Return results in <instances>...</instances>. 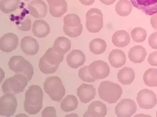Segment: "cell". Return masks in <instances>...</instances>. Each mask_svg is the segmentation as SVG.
I'll return each mask as SVG.
<instances>
[{
	"mask_svg": "<svg viewBox=\"0 0 157 117\" xmlns=\"http://www.w3.org/2000/svg\"><path fill=\"white\" fill-rule=\"evenodd\" d=\"M77 95L82 103L87 104L95 97L96 89L93 85L83 83L78 88Z\"/></svg>",
	"mask_w": 157,
	"mask_h": 117,
	"instance_id": "obj_16",
	"label": "cell"
},
{
	"mask_svg": "<svg viewBox=\"0 0 157 117\" xmlns=\"http://www.w3.org/2000/svg\"><path fill=\"white\" fill-rule=\"evenodd\" d=\"M107 114V107L105 104L99 101L92 102L87 111L83 114L84 117H104Z\"/></svg>",
	"mask_w": 157,
	"mask_h": 117,
	"instance_id": "obj_19",
	"label": "cell"
},
{
	"mask_svg": "<svg viewBox=\"0 0 157 117\" xmlns=\"http://www.w3.org/2000/svg\"><path fill=\"white\" fill-rule=\"evenodd\" d=\"M28 9L32 16L42 19L48 13V6L42 0H33L28 5Z\"/></svg>",
	"mask_w": 157,
	"mask_h": 117,
	"instance_id": "obj_13",
	"label": "cell"
},
{
	"mask_svg": "<svg viewBox=\"0 0 157 117\" xmlns=\"http://www.w3.org/2000/svg\"><path fill=\"white\" fill-rule=\"evenodd\" d=\"M20 0H1V10L5 14H9L18 9L20 5Z\"/></svg>",
	"mask_w": 157,
	"mask_h": 117,
	"instance_id": "obj_29",
	"label": "cell"
},
{
	"mask_svg": "<svg viewBox=\"0 0 157 117\" xmlns=\"http://www.w3.org/2000/svg\"><path fill=\"white\" fill-rule=\"evenodd\" d=\"M76 116V117H78V115L76 114H70V115H66V117H74V116Z\"/></svg>",
	"mask_w": 157,
	"mask_h": 117,
	"instance_id": "obj_42",
	"label": "cell"
},
{
	"mask_svg": "<svg viewBox=\"0 0 157 117\" xmlns=\"http://www.w3.org/2000/svg\"><path fill=\"white\" fill-rule=\"evenodd\" d=\"M135 77V73L132 68L124 67L119 70L117 78L120 82L124 85L131 84Z\"/></svg>",
	"mask_w": 157,
	"mask_h": 117,
	"instance_id": "obj_25",
	"label": "cell"
},
{
	"mask_svg": "<svg viewBox=\"0 0 157 117\" xmlns=\"http://www.w3.org/2000/svg\"><path fill=\"white\" fill-rule=\"evenodd\" d=\"M89 70L91 75L95 80L104 79L110 74V68L108 64L103 60L93 62L89 66Z\"/></svg>",
	"mask_w": 157,
	"mask_h": 117,
	"instance_id": "obj_10",
	"label": "cell"
},
{
	"mask_svg": "<svg viewBox=\"0 0 157 117\" xmlns=\"http://www.w3.org/2000/svg\"><path fill=\"white\" fill-rule=\"evenodd\" d=\"M44 93L38 85L30 86L25 94L24 109L30 115H35L42 108Z\"/></svg>",
	"mask_w": 157,
	"mask_h": 117,
	"instance_id": "obj_1",
	"label": "cell"
},
{
	"mask_svg": "<svg viewBox=\"0 0 157 117\" xmlns=\"http://www.w3.org/2000/svg\"><path fill=\"white\" fill-rule=\"evenodd\" d=\"M136 100L138 105L142 109H151L157 104L156 94L147 89L142 90L138 92Z\"/></svg>",
	"mask_w": 157,
	"mask_h": 117,
	"instance_id": "obj_9",
	"label": "cell"
},
{
	"mask_svg": "<svg viewBox=\"0 0 157 117\" xmlns=\"http://www.w3.org/2000/svg\"><path fill=\"white\" fill-rule=\"evenodd\" d=\"M132 5L146 15L157 13V0H130Z\"/></svg>",
	"mask_w": 157,
	"mask_h": 117,
	"instance_id": "obj_12",
	"label": "cell"
},
{
	"mask_svg": "<svg viewBox=\"0 0 157 117\" xmlns=\"http://www.w3.org/2000/svg\"><path fill=\"white\" fill-rule=\"evenodd\" d=\"M41 116L44 117H56V111L53 107L48 106L44 109L41 113Z\"/></svg>",
	"mask_w": 157,
	"mask_h": 117,
	"instance_id": "obj_36",
	"label": "cell"
},
{
	"mask_svg": "<svg viewBox=\"0 0 157 117\" xmlns=\"http://www.w3.org/2000/svg\"><path fill=\"white\" fill-rule=\"evenodd\" d=\"M45 61L53 66H59L63 60V55L57 52L53 47L49 48L42 56Z\"/></svg>",
	"mask_w": 157,
	"mask_h": 117,
	"instance_id": "obj_24",
	"label": "cell"
},
{
	"mask_svg": "<svg viewBox=\"0 0 157 117\" xmlns=\"http://www.w3.org/2000/svg\"><path fill=\"white\" fill-rule=\"evenodd\" d=\"M106 47L105 41L100 38L93 39L90 44V50L94 54H101L104 53Z\"/></svg>",
	"mask_w": 157,
	"mask_h": 117,
	"instance_id": "obj_30",
	"label": "cell"
},
{
	"mask_svg": "<svg viewBox=\"0 0 157 117\" xmlns=\"http://www.w3.org/2000/svg\"><path fill=\"white\" fill-rule=\"evenodd\" d=\"M1 50L4 53H10L18 46V38L16 34L8 33L2 37L0 40Z\"/></svg>",
	"mask_w": 157,
	"mask_h": 117,
	"instance_id": "obj_14",
	"label": "cell"
},
{
	"mask_svg": "<svg viewBox=\"0 0 157 117\" xmlns=\"http://www.w3.org/2000/svg\"><path fill=\"white\" fill-rule=\"evenodd\" d=\"M86 26L91 33L99 32L103 27V17L102 11L98 9H89L86 15Z\"/></svg>",
	"mask_w": 157,
	"mask_h": 117,
	"instance_id": "obj_7",
	"label": "cell"
},
{
	"mask_svg": "<svg viewBox=\"0 0 157 117\" xmlns=\"http://www.w3.org/2000/svg\"><path fill=\"white\" fill-rule=\"evenodd\" d=\"M71 47L70 40L67 38L59 37L55 40L53 48L60 54L64 55L69 51Z\"/></svg>",
	"mask_w": 157,
	"mask_h": 117,
	"instance_id": "obj_26",
	"label": "cell"
},
{
	"mask_svg": "<svg viewBox=\"0 0 157 117\" xmlns=\"http://www.w3.org/2000/svg\"><path fill=\"white\" fill-rule=\"evenodd\" d=\"M29 81L26 76L20 74L15 75L5 80L2 86L4 94L13 95L21 93L24 90Z\"/></svg>",
	"mask_w": 157,
	"mask_h": 117,
	"instance_id": "obj_4",
	"label": "cell"
},
{
	"mask_svg": "<svg viewBox=\"0 0 157 117\" xmlns=\"http://www.w3.org/2000/svg\"><path fill=\"white\" fill-rule=\"evenodd\" d=\"M156 116H157V113H156Z\"/></svg>",
	"mask_w": 157,
	"mask_h": 117,
	"instance_id": "obj_44",
	"label": "cell"
},
{
	"mask_svg": "<svg viewBox=\"0 0 157 117\" xmlns=\"http://www.w3.org/2000/svg\"><path fill=\"white\" fill-rule=\"evenodd\" d=\"M137 110L135 101L130 99L121 100L115 108V114L117 117H129L134 115Z\"/></svg>",
	"mask_w": 157,
	"mask_h": 117,
	"instance_id": "obj_11",
	"label": "cell"
},
{
	"mask_svg": "<svg viewBox=\"0 0 157 117\" xmlns=\"http://www.w3.org/2000/svg\"><path fill=\"white\" fill-rule=\"evenodd\" d=\"M116 0H100L103 4L106 5H110L113 4L116 2Z\"/></svg>",
	"mask_w": 157,
	"mask_h": 117,
	"instance_id": "obj_41",
	"label": "cell"
},
{
	"mask_svg": "<svg viewBox=\"0 0 157 117\" xmlns=\"http://www.w3.org/2000/svg\"><path fill=\"white\" fill-rule=\"evenodd\" d=\"M131 37L135 42L142 43L146 39L147 32L145 29L141 27L135 28L131 31Z\"/></svg>",
	"mask_w": 157,
	"mask_h": 117,
	"instance_id": "obj_32",
	"label": "cell"
},
{
	"mask_svg": "<svg viewBox=\"0 0 157 117\" xmlns=\"http://www.w3.org/2000/svg\"><path fill=\"white\" fill-rule=\"evenodd\" d=\"M79 1L83 5H86V6H90V5H92L94 3L95 0H79Z\"/></svg>",
	"mask_w": 157,
	"mask_h": 117,
	"instance_id": "obj_40",
	"label": "cell"
},
{
	"mask_svg": "<svg viewBox=\"0 0 157 117\" xmlns=\"http://www.w3.org/2000/svg\"><path fill=\"white\" fill-rule=\"evenodd\" d=\"M112 40L113 44L117 47H124L130 43V35L126 31H117L112 36Z\"/></svg>",
	"mask_w": 157,
	"mask_h": 117,
	"instance_id": "obj_23",
	"label": "cell"
},
{
	"mask_svg": "<svg viewBox=\"0 0 157 117\" xmlns=\"http://www.w3.org/2000/svg\"><path fill=\"white\" fill-rule=\"evenodd\" d=\"M17 102L14 95L6 94L0 99V114L1 116L10 117L13 116L16 111Z\"/></svg>",
	"mask_w": 157,
	"mask_h": 117,
	"instance_id": "obj_8",
	"label": "cell"
},
{
	"mask_svg": "<svg viewBox=\"0 0 157 117\" xmlns=\"http://www.w3.org/2000/svg\"><path fill=\"white\" fill-rule=\"evenodd\" d=\"M50 31V26L44 20H35L33 23L32 31L35 37L39 38L46 37Z\"/></svg>",
	"mask_w": 157,
	"mask_h": 117,
	"instance_id": "obj_21",
	"label": "cell"
},
{
	"mask_svg": "<svg viewBox=\"0 0 157 117\" xmlns=\"http://www.w3.org/2000/svg\"><path fill=\"white\" fill-rule=\"evenodd\" d=\"M21 48L26 55L33 56L38 52L39 45L36 39L28 36L21 40Z\"/></svg>",
	"mask_w": 157,
	"mask_h": 117,
	"instance_id": "obj_17",
	"label": "cell"
},
{
	"mask_svg": "<svg viewBox=\"0 0 157 117\" xmlns=\"http://www.w3.org/2000/svg\"><path fill=\"white\" fill-rule=\"evenodd\" d=\"M148 61L152 66H157V51L153 52L149 55Z\"/></svg>",
	"mask_w": 157,
	"mask_h": 117,
	"instance_id": "obj_38",
	"label": "cell"
},
{
	"mask_svg": "<svg viewBox=\"0 0 157 117\" xmlns=\"http://www.w3.org/2000/svg\"><path fill=\"white\" fill-rule=\"evenodd\" d=\"M78 77L85 82H93L96 80L91 75L89 70V66H86L82 68L78 71Z\"/></svg>",
	"mask_w": 157,
	"mask_h": 117,
	"instance_id": "obj_34",
	"label": "cell"
},
{
	"mask_svg": "<svg viewBox=\"0 0 157 117\" xmlns=\"http://www.w3.org/2000/svg\"><path fill=\"white\" fill-rule=\"evenodd\" d=\"M143 79L147 86L157 87V69L151 68L146 70L144 75Z\"/></svg>",
	"mask_w": 157,
	"mask_h": 117,
	"instance_id": "obj_31",
	"label": "cell"
},
{
	"mask_svg": "<svg viewBox=\"0 0 157 117\" xmlns=\"http://www.w3.org/2000/svg\"><path fill=\"white\" fill-rule=\"evenodd\" d=\"M149 45L152 49H157V31L152 33L148 39Z\"/></svg>",
	"mask_w": 157,
	"mask_h": 117,
	"instance_id": "obj_37",
	"label": "cell"
},
{
	"mask_svg": "<svg viewBox=\"0 0 157 117\" xmlns=\"http://www.w3.org/2000/svg\"><path fill=\"white\" fill-rule=\"evenodd\" d=\"M16 24L17 28L22 31H28L31 27V21L28 18L23 20L22 22L16 23Z\"/></svg>",
	"mask_w": 157,
	"mask_h": 117,
	"instance_id": "obj_35",
	"label": "cell"
},
{
	"mask_svg": "<svg viewBox=\"0 0 157 117\" xmlns=\"http://www.w3.org/2000/svg\"><path fill=\"white\" fill-rule=\"evenodd\" d=\"M63 31L70 37H78L82 32L83 26L81 19L76 14H68L63 18Z\"/></svg>",
	"mask_w": 157,
	"mask_h": 117,
	"instance_id": "obj_6",
	"label": "cell"
},
{
	"mask_svg": "<svg viewBox=\"0 0 157 117\" xmlns=\"http://www.w3.org/2000/svg\"><path fill=\"white\" fill-rule=\"evenodd\" d=\"M10 69L17 74L23 75L27 77L29 81L33 75L32 65L21 56H13L8 62Z\"/></svg>",
	"mask_w": 157,
	"mask_h": 117,
	"instance_id": "obj_5",
	"label": "cell"
},
{
	"mask_svg": "<svg viewBox=\"0 0 157 117\" xmlns=\"http://www.w3.org/2000/svg\"><path fill=\"white\" fill-rule=\"evenodd\" d=\"M115 9L120 16H128L133 9L132 3L128 0H120L115 6Z\"/></svg>",
	"mask_w": 157,
	"mask_h": 117,
	"instance_id": "obj_28",
	"label": "cell"
},
{
	"mask_svg": "<svg viewBox=\"0 0 157 117\" xmlns=\"http://www.w3.org/2000/svg\"><path fill=\"white\" fill-rule=\"evenodd\" d=\"M122 93V88L119 84L108 81L102 82L98 88L100 98L110 104L116 103Z\"/></svg>",
	"mask_w": 157,
	"mask_h": 117,
	"instance_id": "obj_2",
	"label": "cell"
},
{
	"mask_svg": "<svg viewBox=\"0 0 157 117\" xmlns=\"http://www.w3.org/2000/svg\"><path fill=\"white\" fill-rule=\"evenodd\" d=\"M151 24L152 27L157 30V13L154 14L151 18Z\"/></svg>",
	"mask_w": 157,
	"mask_h": 117,
	"instance_id": "obj_39",
	"label": "cell"
},
{
	"mask_svg": "<svg viewBox=\"0 0 157 117\" xmlns=\"http://www.w3.org/2000/svg\"><path fill=\"white\" fill-rule=\"evenodd\" d=\"M49 6V11L54 17H60L67 12V4L66 0H46Z\"/></svg>",
	"mask_w": 157,
	"mask_h": 117,
	"instance_id": "obj_15",
	"label": "cell"
},
{
	"mask_svg": "<svg viewBox=\"0 0 157 117\" xmlns=\"http://www.w3.org/2000/svg\"><path fill=\"white\" fill-rule=\"evenodd\" d=\"M78 101L74 95H68L61 103V108L63 112H68L77 108Z\"/></svg>",
	"mask_w": 157,
	"mask_h": 117,
	"instance_id": "obj_27",
	"label": "cell"
},
{
	"mask_svg": "<svg viewBox=\"0 0 157 117\" xmlns=\"http://www.w3.org/2000/svg\"><path fill=\"white\" fill-rule=\"evenodd\" d=\"M39 67L42 73L44 74H52L57 70L59 66H53L48 64L41 57L39 62Z\"/></svg>",
	"mask_w": 157,
	"mask_h": 117,
	"instance_id": "obj_33",
	"label": "cell"
},
{
	"mask_svg": "<svg viewBox=\"0 0 157 117\" xmlns=\"http://www.w3.org/2000/svg\"><path fill=\"white\" fill-rule=\"evenodd\" d=\"M24 1H29V0H24Z\"/></svg>",
	"mask_w": 157,
	"mask_h": 117,
	"instance_id": "obj_43",
	"label": "cell"
},
{
	"mask_svg": "<svg viewBox=\"0 0 157 117\" xmlns=\"http://www.w3.org/2000/svg\"><path fill=\"white\" fill-rule=\"evenodd\" d=\"M86 56L82 51L78 49L73 50L67 57V62L70 67L77 69L84 64Z\"/></svg>",
	"mask_w": 157,
	"mask_h": 117,
	"instance_id": "obj_18",
	"label": "cell"
},
{
	"mask_svg": "<svg viewBox=\"0 0 157 117\" xmlns=\"http://www.w3.org/2000/svg\"><path fill=\"white\" fill-rule=\"evenodd\" d=\"M147 55L146 50L141 46H133L128 52V58L134 63H141L145 60Z\"/></svg>",
	"mask_w": 157,
	"mask_h": 117,
	"instance_id": "obj_22",
	"label": "cell"
},
{
	"mask_svg": "<svg viewBox=\"0 0 157 117\" xmlns=\"http://www.w3.org/2000/svg\"><path fill=\"white\" fill-rule=\"evenodd\" d=\"M44 90L52 100L59 102L66 94L62 82L58 76L48 77L44 83Z\"/></svg>",
	"mask_w": 157,
	"mask_h": 117,
	"instance_id": "obj_3",
	"label": "cell"
},
{
	"mask_svg": "<svg viewBox=\"0 0 157 117\" xmlns=\"http://www.w3.org/2000/svg\"><path fill=\"white\" fill-rule=\"evenodd\" d=\"M108 59L113 67L120 68L125 65L127 58L122 50L116 49L111 51L108 56Z\"/></svg>",
	"mask_w": 157,
	"mask_h": 117,
	"instance_id": "obj_20",
	"label": "cell"
}]
</instances>
